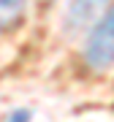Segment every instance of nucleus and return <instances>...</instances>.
<instances>
[{
  "label": "nucleus",
  "instance_id": "nucleus-1",
  "mask_svg": "<svg viewBox=\"0 0 114 122\" xmlns=\"http://www.w3.org/2000/svg\"><path fill=\"white\" fill-rule=\"evenodd\" d=\"M84 62L92 71H106L114 65V8L101 14L98 25L84 41Z\"/></svg>",
  "mask_w": 114,
  "mask_h": 122
},
{
  "label": "nucleus",
  "instance_id": "nucleus-3",
  "mask_svg": "<svg viewBox=\"0 0 114 122\" xmlns=\"http://www.w3.org/2000/svg\"><path fill=\"white\" fill-rule=\"evenodd\" d=\"M27 0H0V30H11L22 22Z\"/></svg>",
  "mask_w": 114,
  "mask_h": 122
},
{
  "label": "nucleus",
  "instance_id": "nucleus-2",
  "mask_svg": "<svg viewBox=\"0 0 114 122\" xmlns=\"http://www.w3.org/2000/svg\"><path fill=\"white\" fill-rule=\"evenodd\" d=\"M111 0H71L68 14H65V27L68 30H82L90 22H95L98 16L106 11Z\"/></svg>",
  "mask_w": 114,
  "mask_h": 122
}]
</instances>
